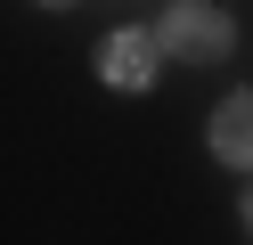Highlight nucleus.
Wrapping results in <instances>:
<instances>
[{
  "mask_svg": "<svg viewBox=\"0 0 253 245\" xmlns=\"http://www.w3.org/2000/svg\"><path fill=\"white\" fill-rule=\"evenodd\" d=\"M212 155L220 163H253V90L229 98V106L212 114Z\"/></svg>",
  "mask_w": 253,
  "mask_h": 245,
  "instance_id": "3",
  "label": "nucleus"
},
{
  "mask_svg": "<svg viewBox=\"0 0 253 245\" xmlns=\"http://www.w3.org/2000/svg\"><path fill=\"white\" fill-rule=\"evenodd\" d=\"M155 49L180 57V65H220V57H229V16L204 8V0H180V8L155 25Z\"/></svg>",
  "mask_w": 253,
  "mask_h": 245,
  "instance_id": "1",
  "label": "nucleus"
},
{
  "mask_svg": "<svg viewBox=\"0 0 253 245\" xmlns=\"http://www.w3.org/2000/svg\"><path fill=\"white\" fill-rule=\"evenodd\" d=\"M155 33H106L98 41V74L115 82V90H147V74H155Z\"/></svg>",
  "mask_w": 253,
  "mask_h": 245,
  "instance_id": "2",
  "label": "nucleus"
},
{
  "mask_svg": "<svg viewBox=\"0 0 253 245\" xmlns=\"http://www.w3.org/2000/svg\"><path fill=\"white\" fill-rule=\"evenodd\" d=\"M245 221H253V196H245Z\"/></svg>",
  "mask_w": 253,
  "mask_h": 245,
  "instance_id": "4",
  "label": "nucleus"
}]
</instances>
